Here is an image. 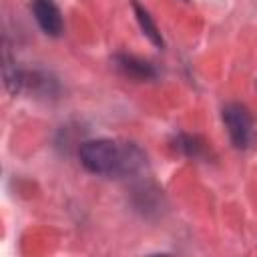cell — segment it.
<instances>
[{
  "instance_id": "obj_6",
  "label": "cell",
  "mask_w": 257,
  "mask_h": 257,
  "mask_svg": "<svg viewBox=\"0 0 257 257\" xmlns=\"http://www.w3.org/2000/svg\"><path fill=\"white\" fill-rule=\"evenodd\" d=\"M177 147L187 155V157H201L205 153V143L199 137L193 135H179Z\"/></svg>"
},
{
  "instance_id": "obj_5",
  "label": "cell",
  "mask_w": 257,
  "mask_h": 257,
  "mask_svg": "<svg viewBox=\"0 0 257 257\" xmlns=\"http://www.w3.org/2000/svg\"><path fill=\"white\" fill-rule=\"evenodd\" d=\"M133 8H135V14H137V20H139V24H141V30H143V34L155 44V46H159V48H163V36H161V32H159V28H157V24H155V20H153V16L149 14V10L147 8H143L137 0H133Z\"/></svg>"
},
{
  "instance_id": "obj_3",
  "label": "cell",
  "mask_w": 257,
  "mask_h": 257,
  "mask_svg": "<svg viewBox=\"0 0 257 257\" xmlns=\"http://www.w3.org/2000/svg\"><path fill=\"white\" fill-rule=\"evenodd\" d=\"M30 10L34 14V20L48 36H60L64 30L60 8L54 4V0H30Z\"/></svg>"
},
{
  "instance_id": "obj_1",
  "label": "cell",
  "mask_w": 257,
  "mask_h": 257,
  "mask_svg": "<svg viewBox=\"0 0 257 257\" xmlns=\"http://www.w3.org/2000/svg\"><path fill=\"white\" fill-rule=\"evenodd\" d=\"M80 165L100 177H128L139 173L147 157L135 143H120L112 139L84 141L78 149Z\"/></svg>"
},
{
  "instance_id": "obj_4",
  "label": "cell",
  "mask_w": 257,
  "mask_h": 257,
  "mask_svg": "<svg viewBox=\"0 0 257 257\" xmlns=\"http://www.w3.org/2000/svg\"><path fill=\"white\" fill-rule=\"evenodd\" d=\"M114 64H116V68L124 74V76H128V78H133V80H153V78H157V68L149 62V60H143V58H139V56H135V54H124V52H120V54H116L114 56Z\"/></svg>"
},
{
  "instance_id": "obj_2",
  "label": "cell",
  "mask_w": 257,
  "mask_h": 257,
  "mask_svg": "<svg viewBox=\"0 0 257 257\" xmlns=\"http://www.w3.org/2000/svg\"><path fill=\"white\" fill-rule=\"evenodd\" d=\"M223 122L227 126L229 139L237 149H245L251 141V114L247 112V108L239 102H229L223 106Z\"/></svg>"
}]
</instances>
